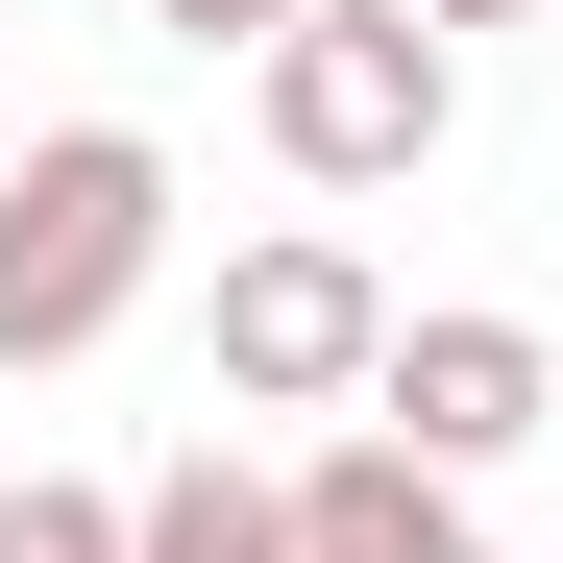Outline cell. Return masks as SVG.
Segmentation results:
<instances>
[{"mask_svg":"<svg viewBox=\"0 0 563 563\" xmlns=\"http://www.w3.org/2000/svg\"><path fill=\"white\" fill-rule=\"evenodd\" d=\"M367 417L465 490V465H515V441L563 417V343H539V319H393V393H367Z\"/></svg>","mask_w":563,"mask_h":563,"instance_id":"cell-4","label":"cell"},{"mask_svg":"<svg viewBox=\"0 0 563 563\" xmlns=\"http://www.w3.org/2000/svg\"><path fill=\"white\" fill-rule=\"evenodd\" d=\"M147 563H295V490H269V465H172V490H147Z\"/></svg>","mask_w":563,"mask_h":563,"instance_id":"cell-6","label":"cell"},{"mask_svg":"<svg viewBox=\"0 0 563 563\" xmlns=\"http://www.w3.org/2000/svg\"><path fill=\"white\" fill-rule=\"evenodd\" d=\"M0 563H147V490H74V465H25V490H0Z\"/></svg>","mask_w":563,"mask_h":563,"instance_id":"cell-7","label":"cell"},{"mask_svg":"<svg viewBox=\"0 0 563 563\" xmlns=\"http://www.w3.org/2000/svg\"><path fill=\"white\" fill-rule=\"evenodd\" d=\"M221 393H245V417H343V393H393V295H367L343 221H269V245L221 269Z\"/></svg>","mask_w":563,"mask_h":563,"instance_id":"cell-3","label":"cell"},{"mask_svg":"<svg viewBox=\"0 0 563 563\" xmlns=\"http://www.w3.org/2000/svg\"><path fill=\"white\" fill-rule=\"evenodd\" d=\"M295 563H490V539H465V490L417 441H319L295 465Z\"/></svg>","mask_w":563,"mask_h":563,"instance_id":"cell-5","label":"cell"},{"mask_svg":"<svg viewBox=\"0 0 563 563\" xmlns=\"http://www.w3.org/2000/svg\"><path fill=\"white\" fill-rule=\"evenodd\" d=\"M147 25H172V49H245V74H269V49L319 25V0H147Z\"/></svg>","mask_w":563,"mask_h":563,"instance_id":"cell-8","label":"cell"},{"mask_svg":"<svg viewBox=\"0 0 563 563\" xmlns=\"http://www.w3.org/2000/svg\"><path fill=\"white\" fill-rule=\"evenodd\" d=\"M147 269H172V147L147 123H25V172H0V367L123 343Z\"/></svg>","mask_w":563,"mask_h":563,"instance_id":"cell-1","label":"cell"},{"mask_svg":"<svg viewBox=\"0 0 563 563\" xmlns=\"http://www.w3.org/2000/svg\"><path fill=\"white\" fill-rule=\"evenodd\" d=\"M465 123V49L417 25V0H319L295 49H269V147L319 172V197H393V172H441Z\"/></svg>","mask_w":563,"mask_h":563,"instance_id":"cell-2","label":"cell"},{"mask_svg":"<svg viewBox=\"0 0 563 563\" xmlns=\"http://www.w3.org/2000/svg\"><path fill=\"white\" fill-rule=\"evenodd\" d=\"M417 25H515V0H417Z\"/></svg>","mask_w":563,"mask_h":563,"instance_id":"cell-9","label":"cell"}]
</instances>
